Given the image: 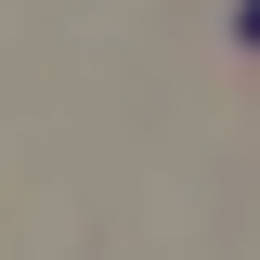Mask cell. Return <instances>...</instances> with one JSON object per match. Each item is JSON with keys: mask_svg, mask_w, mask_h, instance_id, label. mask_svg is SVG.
I'll use <instances>...</instances> for the list:
<instances>
[{"mask_svg": "<svg viewBox=\"0 0 260 260\" xmlns=\"http://www.w3.org/2000/svg\"><path fill=\"white\" fill-rule=\"evenodd\" d=\"M247 39H260V0H247Z\"/></svg>", "mask_w": 260, "mask_h": 260, "instance_id": "cell-1", "label": "cell"}]
</instances>
